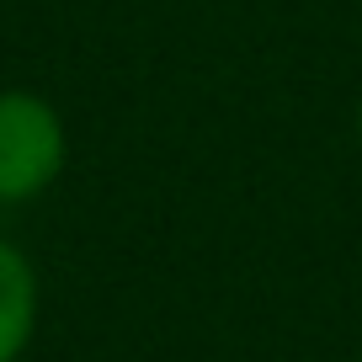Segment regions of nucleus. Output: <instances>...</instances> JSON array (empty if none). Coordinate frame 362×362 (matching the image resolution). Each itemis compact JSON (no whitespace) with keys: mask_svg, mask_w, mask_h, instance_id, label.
I'll return each mask as SVG.
<instances>
[{"mask_svg":"<svg viewBox=\"0 0 362 362\" xmlns=\"http://www.w3.org/2000/svg\"><path fill=\"white\" fill-rule=\"evenodd\" d=\"M69 134L48 96L0 86V203H33L64 176Z\"/></svg>","mask_w":362,"mask_h":362,"instance_id":"nucleus-1","label":"nucleus"},{"mask_svg":"<svg viewBox=\"0 0 362 362\" xmlns=\"http://www.w3.org/2000/svg\"><path fill=\"white\" fill-rule=\"evenodd\" d=\"M37 267L22 245L0 240V362H22L37 336Z\"/></svg>","mask_w":362,"mask_h":362,"instance_id":"nucleus-2","label":"nucleus"},{"mask_svg":"<svg viewBox=\"0 0 362 362\" xmlns=\"http://www.w3.org/2000/svg\"><path fill=\"white\" fill-rule=\"evenodd\" d=\"M357 144H362V102H357Z\"/></svg>","mask_w":362,"mask_h":362,"instance_id":"nucleus-3","label":"nucleus"}]
</instances>
